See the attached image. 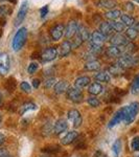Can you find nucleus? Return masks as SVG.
<instances>
[{
	"mask_svg": "<svg viewBox=\"0 0 139 157\" xmlns=\"http://www.w3.org/2000/svg\"><path fill=\"white\" fill-rule=\"evenodd\" d=\"M106 40V37L103 36L100 30H95L91 34L89 39V47L91 52H100L103 49V44Z\"/></svg>",
	"mask_w": 139,
	"mask_h": 157,
	"instance_id": "f257e3e1",
	"label": "nucleus"
},
{
	"mask_svg": "<svg viewBox=\"0 0 139 157\" xmlns=\"http://www.w3.org/2000/svg\"><path fill=\"white\" fill-rule=\"evenodd\" d=\"M90 36H91V34H90L89 29H86L84 26H79V29H77V34L73 37L71 47L72 48H77V47H80L85 41H87V40L89 41Z\"/></svg>",
	"mask_w": 139,
	"mask_h": 157,
	"instance_id": "f03ea898",
	"label": "nucleus"
},
{
	"mask_svg": "<svg viewBox=\"0 0 139 157\" xmlns=\"http://www.w3.org/2000/svg\"><path fill=\"white\" fill-rule=\"evenodd\" d=\"M27 39V29L25 27H21L18 29V32L15 34L12 41V48L15 52H18L23 47Z\"/></svg>",
	"mask_w": 139,
	"mask_h": 157,
	"instance_id": "7ed1b4c3",
	"label": "nucleus"
},
{
	"mask_svg": "<svg viewBox=\"0 0 139 157\" xmlns=\"http://www.w3.org/2000/svg\"><path fill=\"white\" fill-rule=\"evenodd\" d=\"M122 109H123V113H125L123 121L126 123V125H130V124H132L134 121V120L136 118V115L139 112V103L133 102L130 105L125 106Z\"/></svg>",
	"mask_w": 139,
	"mask_h": 157,
	"instance_id": "20e7f679",
	"label": "nucleus"
},
{
	"mask_svg": "<svg viewBox=\"0 0 139 157\" xmlns=\"http://www.w3.org/2000/svg\"><path fill=\"white\" fill-rule=\"evenodd\" d=\"M116 64H117L121 69H129V68H133V67H135L136 65H138L139 60H138V58L134 57L133 55H122L121 57L118 58Z\"/></svg>",
	"mask_w": 139,
	"mask_h": 157,
	"instance_id": "39448f33",
	"label": "nucleus"
},
{
	"mask_svg": "<svg viewBox=\"0 0 139 157\" xmlns=\"http://www.w3.org/2000/svg\"><path fill=\"white\" fill-rule=\"evenodd\" d=\"M66 97L69 101L73 103H81L84 98L82 90L77 89L75 87H69L66 91Z\"/></svg>",
	"mask_w": 139,
	"mask_h": 157,
	"instance_id": "423d86ee",
	"label": "nucleus"
},
{
	"mask_svg": "<svg viewBox=\"0 0 139 157\" xmlns=\"http://www.w3.org/2000/svg\"><path fill=\"white\" fill-rule=\"evenodd\" d=\"M28 1L27 0H25L21 3V6H20L19 11H18V14H17L16 16V19H15V25L16 26H18L23 22V20L25 19V17H26L27 15V12H28Z\"/></svg>",
	"mask_w": 139,
	"mask_h": 157,
	"instance_id": "0eeeda50",
	"label": "nucleus"
},
{
	"mask_svg": "<svg viewBox=\"0 0 139 157\" xmlns=\"http://www.w3.org/2000/svg\"><path fill=\"white\" fill-rule=\"evenodd\" d=\"M68 120L72 123V126L74 128L81 127L83 123V117L81 115V113L77 109H71V110L68 111Z\"/></svg>",
	"mask_w": 139,
	"mask_h": 157,
	"instance_id": "6e6552de",
	"label": "nucleus"
},
{
	"mask_svg": "<svg viewBox=\"0 0 139 157\" xmlns=\"http://www.w3.org/2000/svg\"><path fill=\"white\" fill-rule=\"evenodd\" d=\"M11 67V61L9 57L6 52H1L0 54V75H6Z\"/></svg>",
	"mask_w": 139,
	"mask_h": 157,
	"instance_id": "1a4fd4ad",
	"label": "nucleus"
},
{
	"mask_svg": "<svg viewBox=\"0 0 139 157\" xmlns=\"http://www.w3.org/2000/svg\"><path fill=\"white\" fill-rule=\"evenodd\" d=\"M110 43L111 45H114V46H126V45L128 44V39L126 36H123L122 34H120V33H117V34L115 35H112L110 38Z\"/></svg>",
	"mask_w": 139,
	"mask_h": 157,
	"instance_id": "9d476101",
	"label": "nucleus"
},
{
	"mask_svg": "<svg viewBox=\"0 0 139 157\" xmlns=\"http://www.w3.org/2000/svg\"><path fill=\"white\" fill-rule=\"evenodd\" d=\"M80 25L77 24V21L72 20V21H69L67 23V25L65 26V30H64V35L67 39H70V38H73L74 35L77 34V29H79Z\"/></svg>",
	"mask_w": 139,
	"mask_h": 157,
	"instance_id": "9b49d317",
	"label": "nucleus"
},
{
	"mask_svg": "<svg viewBox=\"0 0 139 157\" xmlns=\"http://www.w3.org/2000/svg\"><path fill=\"white\" fill-rule=\"evenodd\" d=\"M64 30H65V26L64 24H55L54 26L51 27V29H50V37H51V39L54 40V41H58V40H60L61 38L63 37V35H64Z\"/></svg>",
	"mask_w": 139,
	"mask_h": 157,
	"instance_id": "f8f14e48",
	"label": "nucleus"
},
{
	"mask_svg": "<svg viewBox=\"0 0 139 157\" xmlns=\"http://www.w3.org/2000/svg\"><path fill=\"white\" fill-rule=\"evenodd\" d=\"M57 56L58 49L55 47H47L41 54V59L43 62H50V61H54L57 58Z\"/></svg>",
	"mask_w": 139,
	"mask_h": 157,
	"instance_id": "ddd939ff",
	"label": "nucleus"
},
{
	"mask_svg": "<svg viewBox=\"0 0 139 157\" xmlns=\"http://www.w3.org/2000/svg\"><path fill=\"white\" fill-rule=\"evenodd\" d=\"M125 47V46H123ZM123 47L121 46H114V45H110L107 49H106V55L109 58H118L123 55Z\"/></svg>",
	"mask_w": 139,
	"mask_h": 157,
	"instance_id": "4468645a",
	"label": "nucleus"
},
{
	"mask_svg": "<svg viewBox=\"0 0 139 157\" xmlns=\"http://www.w3.org/2000/svg\"><path fill=\"white\" fill-rule=\"evenodd\" d=\"M123 118H125V113H123V109L121 108V109H119V110L116 111V112L114 113V115L112 116V118H111L109 124H108V127H109V128L115 127V126L118 125L120 121H123Z\"/></svg>",
	"mask_w": 139,
	"mask_h": 157,
	"instance_id": "2eb2a0df",
	"label": "nucleus"
},
{
	"mask_svg": "<svg viewBox=\"0 0 139 157\" xmlns=\"http://www.w3.org/2000/svg\"><path fill=\"white\" fill-rule=\"evenodd\" d=\"M79 137V133L77 132L75 130L69 131L67 132L66 135L64 136L62 139H61V144L63 146H68V145H71L72 143H74V140Z\"/></svg>",
	"mask_w": 139,
	"mask_h": 157,
	"instance_id": "dca6fc26",
	"label": "nucleus"
},
{
	"mask_svg": "<svg viewBox=\"0 0 139 157\" xmlns=\"http://www.w3.org/2000/svg\"><path fill=\"white\" fill-rule=\"evenodd\" d=\"M68 128V124L64 118H61V120L55 121V124L54 125V133L55 135H60L63 132L67 130Z\"/></svg>",
	"mask_w": 139,
	"mask_h": 157,
	"instance_id": "f3484780",
	"label": "nucleus"
},
{
	"mask_svg": "<svg viewBox=\"0 0 139 157\" xmlns=\"http://www.w3.org/2000/svg\"><path fill=\"white\" fill-rule=\"evenodd\" d=\"M89 84H90V78L86 77V75H83V77H80L75 80L74 87L77 88V89H80V90H82L83 88L87 87Z\"/></svg>",
	"mask_w": 139,
	"mask_h": 157,
	"instance_id": "a211bd4d",
	"label": "nucleus"
},
{
	"mask_svg": "<svg viewBox=\"0 0 139 157\" xmlns=\"http://www.w3.org/2000/svg\"><path fill=\"white\" fill-rule=\"evenodd\" d=\"M103 85L98 82H94V83H92V84H90L89 88H88V92H89L91 95H94V97L95 95L100 94V93L103 92Z\"/></svg>",
	"mask_w": 139,
	"mask_h": 157,
	"instance_id": "6ab92c4d",
	"label": "nucleus"
},
{
	"mask_svg": "<svg viewBox=\"0 0 139 157\" xmlns=\"http://www.w3.org/2000/svg\"><path fill=\"white\" fill-rule=\"evenodd\" d=\"M96 6L110 11V10H114V7L117 6V2L116 0H100L96 2Z\"/></svg>",
	"mask_w": 139,
	"mask_h": 157,
	"instance_id": "aec40b11",
	"label": "nucleus"
},
{
	"mask_svg": "<svg viewBox=\"0 0 139 157\" xmlns=\"http://www.w3.org/2000/svg\"><path fill=\"white\" fill-rule=\"evenodd\" d=\"M69 88V84H68L67 81L65 80H62L60 82H57V84L54 85V92L58 93V94H61V93H64L66 92Z\"/></svg>",
	"mask_w": 139,
	"mask_h": 157,
	"instance_id": "412c9836",
	"label": "nucleus"
},
{
	"mask_svg": "<svg viewBox=\"0 0 139 157\" xmlns=\"http://www.w3.org/2000/svg\"><path fill=\"white\" fill-rule=\"evenodd\" d=\"M100 32L107 38L108 36H111L114 33V30H113L112 26L110 25L109 22H102L100 25Z\"/></svg>",
	"mask_w": 139,
	"mask_h": 157,
	"instance_id": "4be33fe9",
	"label": "nucleus"
},
{
	"mask_svg": "<svg viewBox=\"0 0 139 157\" xmlns=\"http://www.w3.org/2000/svg\"><path fill=\"white\" fill-rule=\"evenodd\" d=\"M60 56L61 57H66L71 52V43L69 41H64L62 43V44L60 45Z\"/></svg>",
	"mask_w": 139,
	"mask_h": 157,
	"instance_id": "5701e85b",
	"label": "nucleus"
},
{
	"mask_svg": "<svg viewBox=\"0 0 139 157\" xmlns=\"http://www.w3.org/2000/svg\"><path fill=\"white\" fill-rule=\"evenodd\" d=\"M41 151L43 152V153H46V154H57L61 151V147L59 145H54V144H52V145L44 146L41 149Z\"/></svg>",
	"mask_w": 139,
	"mask_h": 157,
	"instance_id": "b1692460",
	"label": "nucleus"
},
{
	"mask_svg": "<svg viewBox=\"0 0 139 157\" xmlns=\"http://www.w3.org/2000/svg\"><path fill=\"white\" fill-rule=\"evenodd\" d=\"M100 69V63L98 61L92 60V61H88L85 64V70L87 71H97Z\"/></svg>",
	"mask_w": 139,
	"mask_h": 157,
	"instance_id": "393cba45",
	"label": "nucleus"
},
{
	"mask_svg": "<svg viewBox=\"0 0 139 157\" xmlns=\"http://www.w3.org/2000/svg\"><path fill=\"white\" fill-rule=\"evenodd\" d=\"M94 78L97 82H103V83H108L111 80V75L108 71H100L94 75Z\"/></svg>",
	"mask_w": 139,
	"mask_h": 157,
	"instance_id": "a878e982",
	"label": "nucleus"
},
{
	"mask_svg": "<svg viewBox=\"0 0 139 157\" xmlns=\"http://www.w3.org/2000/svg\"><path fill=\"white\" fill-rule=\"evenodd\" d=\"M120 16H121V12L119 10H110V11L106 12V14H105L106 19L110 20V21L116 20L117 18H119Z\"/></svg>",
	"mask_w": 139,
	"mask_h": 157,
	"instance_id": "bb28decb",
	"label": "nucleus"
},
{
	"mask_svg": "<svg viewBox=\"0 0 139 157\" xmlns=\"http://www.w3.org/2000/svg\"><path fill=\"white\" fill-rule=\"evenodd\" d=\"M4 87H6V89L9 91V92H14L15 89H16L17 87V83H16V80H15V78H9L6 81V83H4Z\"/></svg>",
	"mask_w": 139,
	"mask_h": 157,
	"instance_id": "cd10ccee",
	"label": "nucleus"
},
{
	"mask_svg": "<svg viewBox=\"0 0 139 157\" xmlns=\"http://www.w3.org/2000/svg\"><path fill=\"white\" fill-rule=\"evenodd\" d=\"M120 19H121V22L125 24V26H126V25H128V26L132 27L133 25L135 24V19H134V17L130 16V15H127V14L121 15Z\"/></svg>",
	"mask_w": 139,
	"mask_h": 157,
	"instance_id": "c85d7f7f",
	"label": "nucleus"
},
{
	"mask_svg": "<svg viewBox=\"0 0 139 157\" xmlns=\"http://www.w3.org/2000/svg\"><path fill=\"white\" fill-rule=\"evenodd\" d=\"M51 133H54V126H52L50 123H46L42 127V129H41L42 136H44V137H47V136H49Z\"/></svg>",
	"mask_w": 139,
	"mask_h": 157,
	"instance_id": "c756f323",
	"label": "nucleus"
},
{
	"mask_svg": "<svg viewBox=\"0 0 139 157\" xmlns=\"http://www.w3.org/2000/svg\"><path fill=\"white\" fill-rule=\"evenodd\" d=\"M13 12L12 6H7V4H2L0 6V18H6V16L11 15Z\"/></svg>",
	"mask_w": 139,
	"mask_h": 157,
	"instance_id": "7c9ffc66",
	"label": "nucleus"
},
{
	"mask_svg": "<svg viewBox=\"0 0 139 157\" xmlns=\"http://www.w3.org/2000/svg\"><path fill=\"white\" fill-rule=\"evenodd\" d=\"M36 107L37 106L35 105L34 103H25V104H23V105L20 107V109H19V114L20 115H23L26 111H29V110H35L36 109Z\"/></svg>",
	"mask_w": 139,
	"mask_h": 157,
	"instance_id": "2f4dec72",
	"label": "nucleus"
},
{
	"mask_svg": "<svg viewBox=\"0 0 139 157\" xmlns=\"http://www.w3.org/2000/svg\"><path fill=\"white\" fill-rule=\"evenodd\" d=\"M126 37H127V39L131 40V41H133V40H135L136 38L138 37V32L137 29H135V27H129L127 29V32H126Z\"/></svg>",
	"mask_w": 139,
	"mask_h": 157,
	"instance_id": "473e14b6",
	"label": "nucleus"
},
{
	"mask_svg": "<svg viewBox=\"0 0 139 157\" xmlns=\"http://www.w3.org/2000/svg\"><path fill=\"white\" fill-rule=\"evenodd\" d=\"M109 23H110L111 26H112L113 30H115V32L121 33V32H123V30H125V24H123L122 22L113 20V21H110Z\"/></svg>",
	"mask_w": 139,
	"mask_h": 157,
	"instance_id": "72a5a7b5",
	"label": "nucleus"
},
{
	"mask_svg": "<svg viewBox=\"0 0 139 157\" xmlns=\"http://www.w3.org/2000/svg\"><path fill=\"white\" fill-rule=\"evenodd\" d=\"M131 93L132 94H138L139 93V75L134 78L132 84H131Z\"/></svg>",
	"mask_w": 139,
	"mask_h": 157,
	"instance_id": "f704fd0d",
	"label": "nucleus"
},
{
	"mask_svg": "<svg viewBox=\"0 0 139 157\" xmlns=\"http://www.w3.org/2000/svg\"><path fill=\"white\" fill-rule=\"evenodd\" d=\"M121 148H122V144H121V140L120 139H116V141L113 144V147H112V150H113V153H114L115 157H118L121 152Z\"/></svg>",
	"mask_w": 139,
	"mask_h": 157,
	"instance_id": "c9c22d12",
	"label": "nucleus"
},
{
	"mask_svg": "<svg viewBox=\"0 0 139 157\" xmlns=\"http://www.w3.org/2000/svg\"><path fill=\"white\" fill-rule=\"evenodd\" d=\"M136 45L134 43H128L125 47H123V55H133L136 52Z\"/></svg>",
	"mask_w": 139,
	"mask_h": 157,
	"instance_id": "e433bc0d",
	"label": "nucleus"
},
{
	"mask_svg": "<svg viewBox=\"0 0 139 157\" xmlns=\"http://www.w3.org/2000/svg\"><path fill=\"white\" fill-rule=\"evenodd\" d=\"M123 69H121V68L118 66L117 64H112L111 66L109 67V73H111V75H121V72H122Z\"/></svg>",
	"mask_w": 139,
	"mask_h": 157,
	"instance_id": "4c0bfd02",
	"label": "nucleus"
},
{
	"mask_svg": "<svg viewBox=\"0 0 139 157\" xmlns=\"http://www.w3.org/2000/svg\"><path fill=\"white\" fill-rule=\"evenodd\" d=\"M87 103L89 104L91 107H100V101L98 100L96 97H94V95H92V97H89L87 98Z\"/></svg>",
	"mask_w": 139,
	"mask_h": 157,
	"instance_id": "58836bf2",
	"label": "nucleus"
},
{
	"mask_svg": "<svg viewBox=\"0 0 139 157\" xmlns=\"http://www.w3.org/2000/svg\"><path fill=\"white\" fill-rule=\"evenodd\" d=\"M38 69H39V65H38L36 62H32L28 65V67H27V72H28L29 75H34Z\"/></svg>",
	"mask_w": 139,
	"mask_h": 157,
	"instance_id": "ea45409f",
	"label": "nucleus"
},
{
	"mask_svg": "<svg viewBox=\"0 0 139 157\" xmlns=\"http://www.w3.org/2000/svg\"><path fill=\"white\" fill-rule=\"evenodd\" d=\"M57 80H55V78H47L46 81H45L44 83V87L45 88H51V87H54V85L57 84Z\"/></svg>",
	"mask_w": 139,
	"mask_h": 157,
	"instance_id": "a19ab883",
	"label": "nucleus"
},
{
	"mask_svg": "<svg viewBox=\"0 0 139 157\" xmlns=\"http://www.w3.org/2000/svg\"><path fill=\"white\" fill-rule=\"evenodd\" d=\"M131 147L134 151H139V136H135L131 141Z\"/></svg>",
	"mask_w": 139,
	"mask_h": 157,
	"instance_id": "79ce46f5",
	"label": "nucleus"
},
{
	"mask_svg": "<svg viewBox=\"0 0 139 157\" xmlns=\"http://www.w3.org/2000/svg\"><path fill=\"white\" fill-rule=\"evenodd\" d=\"M20 88H21V90L25 93H29L30 91H32V87H30V85L27 82H22L21 84H20Z\"/></svg>",
	"mask_w": 139,
	"mask_h": 157,
	"instance_id": "37998d69",
	"label": "nucleus"
},
{
	"mask_svg": "<svg viewBox=\"0 0 139 157\" xmlns=\"http://www.w3.org/2000/svg\"><path fill=\"white\" fill-rule=\"evenodd\" d=\"M48 11H49L48 6H44L40 9V15H41L42 18H45V17H46V15L48 14Z\"/></svg>",
	"mask_w": 139,
	"mask_h": 157,
	"instance_id": "c03bdc74",
	"label": "nucleus"
},
{
	"mask_svg": "<svg viewBox=\"0 0 139 157\" xmlns=\"http://www.w3.org/2000/svg\"><path fill=\"white\" fill-rule=\"evenodd\" d=\"M0 157H14L6 149L0 148Z\"/></svg>",
	"mask_w": 139,
	"mask_h": 157,
	"instance_id": "a18cd8bd",
	"label": "nucleus"
},
{
	"mask_svg": "<svg viewBox=\"0 0 139 157\" xmlns=\"http://www.w3.org/2000/svg\"><path fill=\"white\" fill-rule=\"evenodd\" d=\"M125 10L128 12H133L134 11V4L132 2H126L125 3Z\"/></svg>",
	"mask_w": 139,
	"mask_h": 157,
	"instance_id": "49530a36",
	"label": "nucleus"
},
{
	"mask_svg": "<svg viewBox=\"0 0 139 157\" xmlns=\"http://www.w3.org/2000/svg\"><path fill=\"white\" fill-rule=\"evenodd\" d=\"M40 84H41V83H40L39 78H34V80H32V86H34V88H36V89L39 88Z\"/></svg>",
	"mask_w": 139,
	"mask_h": 157,
	"instance_id": "de8ad7c7",
	"label": "nucleus"
},
{
	"mask_svg": "<svg viewBox=\"0 0 139 157\" xmlns=\"http://www.w3.org/2000/svg\"><path fill=\"white\" fill-rule=\"evenodd\" d=\"M4 141H6V136H4V134L0 133V146L3 145Z\"/></svg>",
	"mask_w": 139,
	"mask_h": 157,
	"instance_id": "09e8293b",
	"label": "nucleus"
},
{
	"mask_svg": "<svg viewBox=\"0 0 139 157\" xmlns=\"http://www.w3.org/2000/svg\"><path fill=\"white\" fill-rule=\"evenodd\" d=\"M6 1H9V2H16V0H0V2H6Z\"/></svg>",
	"mask_w": 139,
	"mask_h": 157,
	"instance_id": "8fccbe9b",
	"label": "nucleus"
},
{
	"mask_svg": "<svg viewBox=\"0 0 139 157\" xmlns=\"http://www.w3.org/2000/svg\"><path fill=\"white\" fill-rule=\"evenodd\" d=\"M96 20H97V21H100V16H94V21H96Z\"/></svg>",
	"mask_w": 139,
	"mask_h": 157,
	"instance_id": "3c124183",
	"label": "nucleus"
},
{
	"mask_svg": "<svg viewBox=\"0 0 139 157\" xmlns=\"http://www.w3.org/2000/svg\"><path fill=\"white\" fill-rule=\"evenodd\" d=\"M135 29H137V32H139V22H138V23H137V24H136Z\"/></svg>",
	"mask_w": 139,
	"mask_h": 157,
	"instance_id": "603ef678",
	"label": "nucleus"
},
{
	"mask_svg": "<svg viewBox=\"0 0 139 157\" xmlns=\"http://www.w3.org/2000/svg\"><path fill=\"white\" fill-rule=\"evenodd\" d=\"M2 102V94H1V92H0V104H1Z\"/></svg>",
	"mask_w": 139,
	"mask_h": 157,
	"instance_id": "864d4df0",
	"label": "nucleus"
},
{
	"mask_svg": "<svg viewBox=\"0 0 139 157\" xmlns=\"http://www.w3.org/2000/svg\"><path fill=\"white\" fill-rule=\"evenodd\" d=\"M40 157H51V156H49V155H42V156H40Z\"/></svg>",
	"mask_w": 139,
	"mask_h": 157,
	"instance_id": "5fc2aeb1",
	"label": "nucleus"
},
{
	"mask_svg": "<svg viewBox=\"0 0 139 157\" xmlns=\"http://www.w3.org/2000/svg\"><path fill=\"white\" fill-rule=\"evenodd\" d=\"M1 121H2V117H1V114H0V124H1Z\"/></svg>",
	"mask_w": 139,
	"mask_h": 157,
	"instance_id": "6e6d98bb",
	"label": "nucleus"
},
{
	"mask_svg": "<svg viewBox=\"0 0 139 157\" xmlns=\"http://www.w3.org/2000/svg\"><path fill=\"white\" fill-rule=\"evenodd\" d=\"M1 35H2V30H1V29H0V37H1Z\"/></svg>",
	"mask_w": 139,
	"mask_h": 157,
	"instance_id": "4d7b16f0",
	"label": "nucleus"
},
{
	"mask_svg": "<svg viewBox=\"0 0 139 157\" xmlns=\"http://www.w3.org/2000/svg\"><path fill=\"white\" fill-rule=\"evenodd\" d=\"M135 2H137V3H139V0H134Z\"/></svg>",
	"mask_w": 139,
	"mask_h": 157,
	"instance_id": "13d9d810",
	"label": "nucleus"
},
{
	"mask_svg": "<svg viewBox=\"0 0 139 157\" xmlns=\"http://www.w3.org/2000/svg\"><path fill=\"white\" fill-rule=\"evenodd\" d=\"M103 157H107V156H103Z\"/></svg>",
	"mask_w": 139,
	"mask_h": 157,
	"instance_id": "bf43d9fd",
	"label": "nucleus"
},
{
	"mask_svg": "<svg viewBox=\"0 0 139 157\" xmlns=\"http://www.w3.org/2000/svg\"><path fill=\"white\" fill-rule=\"evenodd\" d=\"M138 60H139V58H138Z\"/></svg>",
	"mask_w": 139,
	"mask_h": 157,
	"instance_id": "052dcab7",
	"label": "nucleus"
},
{
	"mask_svg": "<svg viewBox=\"0 0 139 157\" xmlns=\"http://www.w3.org/2000/svg\"><path fill=\"white\" fill-rule=\"evenodd\" d=\"M138 157H139V156H138Z\"/></svg>",
	"mask_w": 139,
	"mask_h": 157,
	"instance_id": "680f3d73",
	"label": "nucleus"
}]
</instances>
